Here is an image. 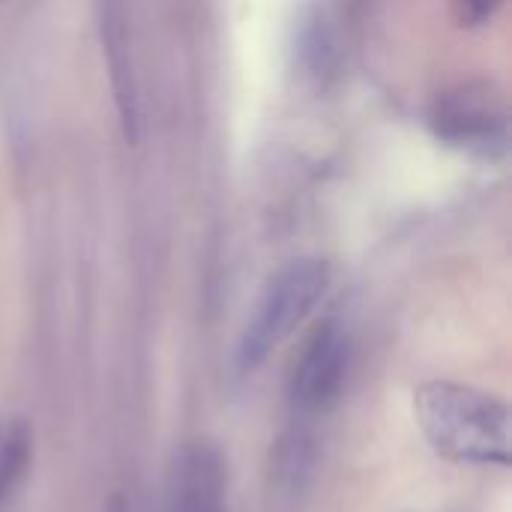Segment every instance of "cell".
<instances>
[{
    "label": "cell",
    "instance_id": "obj_1",
    "mask_svg": "<svg viewBox=\"0 0 512 512\" xmlns=\"http://www.w3.org/2000/svg\"><path fill=\"white\" fill-rule=\"evenodd\" d=\"M414 414L426 444L459 465H510V408L477 387L426 381L414 393Z\"/></svg>",
    "mask_w": 512,
    "mask_h": 512
},
{
    "label": "cell",
    "instance_id": "obj_2",
    "mask_svg": "<svg viewBox=\"0 0 512 512\" xmlns=\"http://www.w3.org/2000/svg\"><path fill=\"white\" fill-rule=\"evenodd\" d=\"M330 288V264L321 258H300L282 267L258 297L237 345V366L258 369L321 303Z\"/></svg>",
    "mask_w": 512,
    "mask_h": 512
},
{
    "label": "cell",
    "instance_id": "obj_3",
    "mask_svg": "<svg viewBox=\"0 0 512 512\" xmlns=\"http://www.w3.org/2000/svg\"><path fill=\"white\" fill-rule=\"evenodd\" d=\"M348 336L336 321H324L306 339L288 378V402L294 420H315L330 411L348 375Z\"/></svg>",
    "mask_w": 512,
    "mask_h": 512
},
{
    "label": "cell",
    "instance_id": "obj_4",
    "mask_svg": "<svg viewBox=\"0 0 512 512\" xmlns=\"http://www.w3.org/2000/svg\"><path fill=\"white\" fill-rule=\"evenodd\" d=\"M96 33L102 45V60L108 69V84L117 108V123L126 144L138 141V75H135V51H132V21L129 0H93Z\"/></svg>",
    "mask_w": 512,
    "mask_h": 512
},
{
    "label": "cell",
    "instance_id": "obj_5",
    "mask_svg": "<svg viewBox=\"0 0 512 512\" xmlns=\"http://www.w3.org/2000/svg\"><path fill=\"white\" fill-rule=\"evenodd\" d=\"M429 126L450 147L477 153L483 159H495L507 147V120L504 111L486 96L459 90L435 102L429 114Z\"/></svg>",
    "mask_w": 512,
    "mask_h": 512
},
{
    "label": "cell",
    "instance_id": "obj_6",
    "mask_svg": "<svg viewBox=\"0 0 512 512\" xmlns=\"http://www.w3.org/2000/svg\"><path fill=\"white\" fill-rule=\"evenodd\" d=\"M318 468V441L306 420H294L291 429L282 432L270 462V495L279 507H291L312 483Z\"/></svg>",
    "mask_w": 512,
    "mask_h": 512
},
{
    "label": "cell",
    "instance_id": "obj_7",
    "mask_svg": "<svg viewBox=\"0 0 512 512\" xmlns=\"http://www.w3.org/2000/svg\"><path fill=\"white\" fill-rule=\"evenodd\" d=\"M171 512H228L222 462L213 450L195 447L180 459Z\"/></svg>",
    "mask_w": 512,
    "mask_h": 512
},
{
    "label": "cell",
    "instance_id": "obj_8",
    "mask_svg": "<svg viewBox=\"0 0 512 512\" xmlns=\"http://www.w3.org/2000/svg\"><path fill=\"white\" fill-rule=\"evenodd\" d=\"M30 444V429L24 423H15L0 435V510L12 501V495L27 477L33 453Z\"/></svg>",
    "mask_w": 512,
    "mask_h": 512
},
{
    "label": "cell",
    "instance_id": "obj_9",
    "mask_svg": "<svg viewBox=\"0 0 512 512\" xmlns=\"http://www.w3.org/2000/svg\"><path fill=\"white\" fill-rule=\"evenodd\" d=\"M498 3H501V0H456L459 15H462L465 24H480V21H486V18L495 12Z\"/></svg>",
    "mask_w": 512,
    "mask_h": 512
},
{
    "label": "cell",
    "instance_id": "obj_10",
    "mask_svg": "<svg viewBox=\"0 0 512 512\" xmlns=\"http://www.w3.org/2000/svg\"><path fill=\"white\" fill-rule=\"evenodd\" d=\"M105 512H132V510H129V504H126L123 498H111V504H108V510Z\"/></svg>",
    "mask_w": 512,
    "mask_h": 512
}]
</instances>
